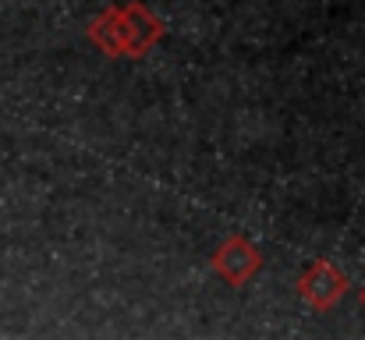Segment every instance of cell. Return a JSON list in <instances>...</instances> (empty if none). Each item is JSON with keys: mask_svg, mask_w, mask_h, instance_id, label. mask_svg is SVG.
Listing matches in <instances>:
<instances>
[{"mask_svg": "<svg viewBox=\"0 0 365 340\" xmlns=\"http://www.w3.org/2000/svg\"><path fill=\"white\" fill-rule=\"evenodd\" d=\"M114 21L121 36V57H145L163 39V21L142 0L114 4Z\"/></svg>", "mask_w": 365, "mask_h": 340, "instance_id": "6da1fadb", "label": "cell"}, {"mask_svg": "<svg viewBox=\"0 0 365 340\" xmlns=\"http://www.w3.org/2000/svg\"><path fill=\"white\" fill-rule=\"evenodd\" d=\"M348 291H351V280H348V277L341 273V266L330 262V259H316V262L298 277V294H302L312 309H319V312L334 309Z\"/></svg>", "mask_w": 365, "mask_h": 340, "instance_id": "7a4b0ae2", "label": "cell"}, {"mask_svg": "<svg viewBox=\"0 0 365 340\" xmlns=\"http://www.w3.org/2000/svg\"><path fill=\"white\" fill-rule=\"evenodd\" d=\"M262 269V252L242 237V234H231L217 252H213V273L224 277L231 287H245L255 273Z\"/></svg>", "mask_w": 365, "mask_h": 340, "instance_id": "3957f363", "label": "cell"}, {"mask_svg": "<svg viewBox=\"0 0 365 340\" xmlns=\"http://www.w3.org/2000/svg\"><path fill=\"white\" fill-rule=\"evenodd\" d=\"M362 302H365V291H362Z\"/></svg>", "mask_w": 365, "mask_h": 340, "instance_id": "277c9868", "label": "cell"}]
</instances>
